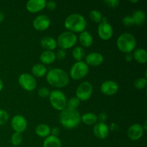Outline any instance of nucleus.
<instances>
[{
    "instance_id": "f257e3e1",
    "label": "nucleus",
    "mask_w": 147,
    "mask_h": 147,
    "mask_svg": "<svg viewBox=\"0 0 147 147\" xmlns=\"http://www.w3.org/2000/svg\"><path fill=\"white\" fill-rule=\"evenodd\" d=\"M46 80L51 86L60 88L68 85L70 78L64 70L56 67L47 72L46 74Z\"/></svg>"
},
{
    "instance_id": "f03ea898",
    "label": "nucleus",
    "mask_w": 147,
    "mask_h": 147,
    "mask_svg": "<svg viewBox=\"0 0 147 147\" xmlns=\"http://www.w3.org/2000/svg\"><path fill=\"white\" fill-rule=\"evenodd\" d=\"M60 122L62 126L67 129H75L81 122V116L77 109L65 108L60 115Z\"/></svg>"
},
{
    "instance_id": "7ed1b4c3",
    "label": "nucleus",
    "mask_w": 147,
    "mask_h": 147,
    "mask_svg": "<svg viewBox=\"0 0 147 147\" xmlns=\"http://www.w3.org/2000/svg\"><path fill=\"white\" fill-rule=\"evenodd\" d=\"M65 27L72 32H82L87 27V22L83 15L78 13L70 14L64 22Z\"/></svg>"
},
{
    "instance_id": "20e7f679",
    "label": "nucleus",
    "mask_w": 147,
    "mask_h": 147,
    "mask_svg": "<svg viewBox=\"0 0 147 147\" xmlns=\"http://www.w3.org/2000/svg\"><path fill=\"white\" fill-rule=\"evenodd\" d=\"M116 45L119 50L124 53H132L136 48V37L131 33L125 32L121 34L117 39Z\"/></svg>"
},
{
    "instance_id": "39448f33",
    "label": "nucleus",
    "mask_w": 147,
    "mask_h": 147,
    "mask_svg": "<svg viewBox=\"0 0 147 147\" xmlns=\"http://www.w3.org/2000/svg\"><path fill=\"white\" fill-rule=\"evenodd\" d=\"M57 45L62 50H67L76 45L78 37L75 33L70 31L63 32L57 39Z\"/></svg>"
},
{
    "instance_id": "423d86ee",
    "label": "nucleus",
    "mask_w": 147,
    "mask_h": 147,
    "mask_svg": "<svg viewBox=\"0 0 147 147\" xmlns=\"http://www.w3.org/2000/svg\"><path fill=\"white\" fill-rule=\"evenodd\" d=\"M50 102L55 110L62 111L67 106V98L65 93L60 90H54L50 92Z\"/></svg>"
},
{
    "instance_id": "0eeeda50",
    "label": "nucleus",
    "mask_w": 147,
    "mask_h": 147,
    "mask_svg": "<svg viewBox=\"0 0 147 147\" xmlns=\"http://www.w3.org/2000/svg\"><path fill=\"white\" fill-rule=\"evenodd\" d=\"M89 66L84 61H78L73 65L70 70V76L73 80H80L88 75Z\"/></svg>"
},
{
    "instance_id": "6e6552de",
    "label": "nucleus",
    "mask_w": 147,
    "mask_h": 147,
    "mask_svg": "<svg viewBox=\"0 0 147 147\" xmlns=\"http://www.w3.org/2000/svg\"><path fill=\"white\" fill-rule=\"evenodd\" d=\"M93 93V86L90 82H82L76 90V97L79 100L86 101L90 99Z\"/></svg>"
},
{
    "instance_id": "1a4fd4ad",
    "label": "nucleus",
    "mask_w": 147,
    "mask_h": 147,
    "mask_svg": "<svg viewBox=\"0 0 147 147\" xmlns=\"http://www.w3.org/2000/svg\"><path fill=\"white\" fill-rule=\"evenodd\" d=\"M20 86L27 91H32L37 87V81L32 75L29 73H22L18 79Z\"/></svg>"
},
{
    "instance_id": "9d476101",
    "label": "nucleus",
    "mask_w": 147,
    "mask_h": 147,
    "mask_svg": "<svg viewBox=\"0 0 147 147\" xmlns=\"http://www.w3.org/2000/svg\"><path fill=\"white\" fill-rule=\"evenodd\" d=\"M98 34L103 40H109L113 34V29L111 24L109 23L106 18L102 19V22L99 23L98 27Z\"/></svg>"
},
{
    "instance_id": "9b49d317",
    "label": "nucleus",
    "mask_w": 147,
    "mask_h": 147,
    "mask_svg": "<svg viewBox=\"0 0 147 147\" xmlns=\"http://www.w3.org/2000/svg\"><path fill=\"white\" fill-rule=\"evenodd\" d=\"M11 126L14 131L22 134L27 128V119L22 115H16L11 119Z\"/></svg>"
},
{
    "instance_id": "f8f14e48",
    "label": "nucleus",
    "mask_w": 147,
    "mask_h": 147,
    "mask_svg": "<svg viewBox=\"0 0 147 147\" xmlns=\"http://www.w3.org/2000/svg\"><path fill=\"white\" fill-rule=\"evenodd\" d=\"M33 27L38 31H45L50 27L51 21L48 16L40 14L36 17L33 21Z\"/></svg>"
},
{
    "instance_id": "ddd939ff",
    "label": "nucleus",
    "mask_w": 147,
    "mask_h": 147,
    "mask_svg": "<svg viewBox=\"0 0 147 147\" xmlns=\"http://www.w3.org/2000/svg\"><path fill=\"white\" fill-rule=\"evenodd\" d=\"M144 130L142 125L139 123H134L127 131V136L131 140L137 141L139 140L143 136Z\"/></svg>"
},
{
    "instance_id": "4468645a",
    "label": "nucleus",
    "mask_w": 147,
    "mask_h": 147,
    "mask_svg": "<svg viewBox=\"0 0 147 147\" xmlns=\"http://www.w3.org/2000/svg\"><path fill=\"white\" fill-rule=\"evenodd\" d=\"M119 86L113 80H106L100 86V91L106 96H113L119 91Z\"/></svg>"
},
{
    "instance_id": "2eb2a0df",
    "label": "nucleus",
    "mask_w": 147,
    "mask_h": 147,
    "mask_svg": "<svg viewBox=\"0 0 147 147\" xmlns=\"http://www.w3.org/2000/svg\"><path fill=\"white\" fill-rule=\"evenodd\" d=\"M109 126L106 123L98 122L93 126V134L99 139H105L109 134Z\"/></svg>"
},
{
    "instance_id": "dca6fc26",
    "label": "nucleus",
    "mask_w": 147,
    "mask_h": 147,
    "mask_svg": "<svg viewBox=\"0 0 147 147\" xmlns=\"http://www.w3.org/2000/svg\"><path fill=\"white\" fill-rule=\"evenodd\" d=\"M45 0H30L26 4V9L30 13H37L46 7Z\"/></svg>"
},
{
    "instance_id": "f3484780",
    "label": "nucleus",
    "mask_w": 147,
    "mask_h": 147,
    "mask_svg": "<svg viewBox=\"0 0 147 147\" xmlns=\"http://www.w3.org/2000/svg\"><path fill=\"white\" fill-rule=\"evenodd\" d=\"M103 60H104V57L103 55H101V53L94 52V53H89L86 56L85 63L88 66H98L103 63Z\"/></svg>"
},
{
    "instance_id": "a211bd4d",
    "label": "nucleus",
    "mask_w": 147,
    "mask_h": 147,
    "mask_svg": "<svg viewBox=\"0 0 147 147\" xmlns=\"http://www.w3.org/2000/svg\"><path fill=\"white\" fill-rule=\"evenodd\" d=\"M40 45L42 48L45 49V50H50V51H53V50H55L57 46L55 39L50 36L43 37L40 40Z\"/></svg>"
},
{
    "instance_id": "6ab92c4d",
    "label": "nucleus",
    "mask_w": 147,
    "mask_h": 147,
    "mask_svg": "<svg viewBox=\"0 0 147 147\" xmlns=\"http://www.w3.org/2000/svg\"><path fill=\"white\" fill-rule=\"evenodd\" d=\"M40 60L43 65H49L54 63L56 60V55L53 51L45 50L41 53Z\"/></svg>"
},
{
    "instance_id": "aec40b11",
    "label": "nucleus",
    "mask_w": 147,
    "mask_h": 147,
    "mask_svg": "<svg viewBox=\"0 0 147 147\" xmlns=\"http://www.w3.org/2000/svg\"><path fill=\"white\" fill-rule=\"evenodd\" d=\"M79 42L82 47H89L93 45V38L89 32L83 31L79 35Z\"/></svg>"
},
{
    "instance_id": "412c9836",
    "label": "nucleus",
    "mask_w": 147,
    "mask_h": 147,
    "mask_svg": "<svg viewBox=\"0 0 147 147\" xmlns=\"http://www.w3.org/2000/svg\"><path fill=\"white\" fill-rule=\"evenodd\" d=\"M133 57L137 63L144 64L147 62L146 50L143 48H138L134 50Z\"/></svg>"
},
{
    "instance_id": "4be33fe9",
    "label": "nucleus",
    "mask_w": 147,
    "mask_h": 147,
    "mask_svg": "<svg viewBox=\"0 0 147 147\" xmlns=\"http://www.w3.org/2000/svg\"><path fill=\"white\" fill-rule=\"evenodd\" d=\"M43 147H62L61 141L57 136L50 135L45 139Z\"/></svg>"
},
{
    "instance_id": "5701e85b",
    "label": "nucleus",
    "mask_w": 147,
    "mask_h": 147,
    "mask_svg": "<svg viewBox=\"0 0 147 147\" xmlns=\"http://www.w3.org/2000/svg\"><path fill=\"white\" fill-rule=\"evenodd\" d=\"M47 73V67L41 63H37L34 65L32 67V73L33 76L37 78H42L46 76Z\"/></svg>"
},
{
    "instance_id": "b1692460",
    "label": "nucleus",
    "mask_w": 147,
    "mask_h": 147,
    "mask_svg": "<svg viewBox=\"0 0 147 147\" xmlns=\"http://www.w3.org/2000/svg\"><path fill=\"white\" fill-rule=\"evenodd\" d=\"M51 129L50 126L45 123L37 125L35 129V134L38 136L42 138H46L50 135Z\"/></svg>"
},
{
    "instance_id": "393cba45",
    "label": "nucleus",
    "mask_w": 147,
    "mask_h": 147,
    "mask_svg": "<svg viewBox=\"0 0 147 147\" xmlns=\"http://www.w3.org/2000/svg\"><path fill=\"white\" fill-rule=\"evenodd\" d=\"M81 122L88 126H93L98 123V116L94 113L88 112L81 116Z\"/></svg>"
},
{
    "instance_id": "a878e982",
    "label": "nucleus",
    "mask_w": 147,
    "mask_h": 147,
    "mask_svg": "<svg viewBox=\"0 0 147 147\" xmlns=\"http://www.w3.org/2000/svg\"><path fill=\"white\" fill-rule=\"evenodd\" d=\"M134 24L136 25H142L146 21V13L143 10H136L131 16Z\"/></svg>"
},
{
    "instance_id": "bb28decb",
    "label": "nucleus",
    "mask_w": 147,
    "mask_h": 147,
    "mask_svg": "<svg viewBox=\"0 0 147 147\" xmlns=\"http://www.w3.org/2000/svg\"><path fill=\"white\" fill-rule=\"evenodd\" d=\"M73 57L74 59L78 61H82L83 57H85V50L83 47L81 46H77L73 50Z\"/></svg>"
},
{
    "instance_id": "cd10ccee",
    "label": "nucleus",
    "mask_w": 147,
    "mask_h": 147,
    "mask_svg": "<svg viewBox=\"0 0 147 147\" xmlns=\"http://www.w3.org/2000/svg\"><path fill=\"white\" fill-rule=\"evenodd\" d=\"M89 16H90V20L93 22H94L100 23L102 22L103 16H102V14L100 13V11H98V10L93 9L92 11H90Z\"/></svg>"
},
{
    "instance_id": "c85d7f7f",
    "label": "nucleus",
    "mask_w": 147,
    "mask_h": 147,
    "mask_svg": "<svg viewBox=\"0 0 147 147\" xmlns=\"http://www.w3.org/2000/svg\"><path fill=\"white\" fill-rule=\"evenodd\" d=\"M11 143L13 146H18L22 142V134L17 133V132H14L11 136Z\"/></svg>"
},
{
    "instance_id": "c756f323",
    "label": "nucleus",
    "mask_w": 147,
    "mask_h": 147,
    "mask_svg": "<svg viewBox=\"0 0 147 147\" xmlns=\"http://www.w3.org/2000/svg\"><path fill=\"white\" fill-rule=\"evenodd\" d=\"M80 100L76 97L70 98L68 100H67V106L66 108H68L70 109H77L80 105Z\"/></svg>"
},
{
    "instance_id": "7c9ffc66",
    "label": "nucleus",
    "mask_w": 147,
    "mask_h": 147,
    "mask_svg": "<svg viewBox=\"0 0 147 147\" xmlns=\"http://www.w3.org/2000/svg\"><path fill=\"white\" fill-rule=\"evenodd\" d=\"M147 83V80L146 78H139L136 79L134 82V87L136 89L139 90H142L146 88Z\"/></svg>"
},
{
    "instance_id": "2f4dec72",
    "label": "nucleus",
    "mask_w": 147,
    "mask_h": 147,
    "mask_svg": "<svg viewBox=\"0 0 147 147\" xmlns=\"http://www.w3.org/2000/svg\"><path fill=\"white\" fill-rule=\"evenodd\" d=\"M9 120V114L6 111L0 109V126L4 125Z\"/></svg>"
},
{
    "instance_id": "473e14b6",
    "label": "nucleus",
    "mask_w": 147,
    "mask_h": 147,
    "mask_svg": "<svg viewBox=\"0 0 147 147\" xmlns=\"http://www.w3.org/2000/svg\"><path fill=\"white\" fill-rule=\"evenodd\" d=\"M50 91L46 87H42L40 88L38 90V92H37V94L41 98H47L49 97L50 96Z\"/></svg>"
},
{
    "instance_id": "72a5a7b5",
    "label": "nucleus",
    "mask_w": 147,
    "mask_h": 147,
    "mask_svg": "<svg viewBox=\"0 0 147 147\" xmlns=\"http://www.w3.org/2000/svg\"><path fill=\"white\" fill-rule=\"evenodd\" d=\"M122 23L123 24V25L126 26V27H131L134 24V21L133 19H132L131 16H125L124 17L122 20Z\"/></svg>"
},
{
    "instance_id": "f704fd0d",
    "label": "nucleus",
    "mask_w": 147,
    "mask_h": 147,
    "mask_svg": "<svg viewBox=\"0 0 147 147\" xmlns=\"http://www.w3.org/2000/svg\"><path fill=\"white\" fill-rule=\"evenodd\" d=\"M104 3L111 8H116L119 5L120 1L119 0H107V1H104Z\"/></svg>"
},
{
    "instance_id": "c9c22d12",
    "label": "nucleus",
    "mask_w": 147,
    "mask_h": 147,
    "mask_svg": "<svg viewBox=\"0 0 147 147\" xmlns=\"http://www.w3.org/2000/svg\"><path fill=\"white\" fill-rule=\"evenodd\" d=\"M56 59H58L60 60H64L66 57V55H67V53H66L65 50H62V49H60V50H57V53H56Z\"/></svg>"
},
{
    "instance_id": "e433bc0d",
    "label": "nucleus",
    "mask_w": 147,
    "mask_h": 147,
    "mask_svg": "<svg viewBox=\"0 0 147 147\" xmlns=\"http://www.w3.org/2000/svg\"><path fill=\"white\" fill-rule=\"evenodd\" d=\"M46 7L50 10L55 9L57 7V4L54 1H49L46 2Z\"/></svg>"
},
{
    "instance_id": "4c0bfd02",
    "label": "nucleus",
    "mask_w": 147,
    "mask_h": 147,
    "mask_svg": "<svg viewBox=\"0 0 147 147\" xmlns=\"http://www.w3.org/2000/svg\"><path fill=\"white\" fill-rule=\"evenodd\" d=\"M107 114L104 112H102L98 116V121H99L100 122H103V123H105L106 120H107Z\"/></svg>"
},
{
    "instance_id": "58836bf2",
    "label": "nucleus",
    "mask_w": 147,
    "mask_h": 147,
    "mask_svg": "<svg viewBox=\"0 0 147 147\" xmlns=\"http://www.w3.org/2000/svg\"><path fill=\"white\" fill-rule=\"evenodd\" d=\"M59 132H60V129H59V128L54 127L51 129V132H50V134H52L53 136H57V135L59 134Z\"/></svg>"
},
{
    "instance_id": "ea45409f",
    "label": "nucleus",
    "mask_w": 147,
    "mask_h": 147,
    "mask_svg": "<svg viewBox=\"0 0 147 147\" xmlns=\"http://www.w3.org/2000/svg\"><path fill=\"white\" fill-rule=\"evenodd\" d=\"M133 59L134 57H133V54H132V53H126V56H125V60H126V61L130 62Z\"/></svg>"
},
{
    "instance_id": "a19ab883",
    "label": "nucleus",
    "mask_w": 147,
    "mask_h": 147,
    "mask_svg": "<svg viewBox=\"0 0 147 147\" xmlns=\"http://www.w3.org/2000/svg\"><path fill=\"white\" fill-rule=\"evenodd\" d=\"M111 129L112 131L116 130V129H118V126L116 123H111Z\"/></svg>"
},
{
    "instance_id": "79ce46f5",
    "label": "nucleus",
    "mask_w": 147,
    "mask_h": 147,
    "mask_svg": "<svg viewBox=\"0 0 147 147\" xmlns=\"http://www.w3.org/2000/svg\"><path fill=\"white\" fill-rule=\"evenodd\" d=\"M4 18H5V17H4V13L1 11H0V22H2L4 20Z\"/></svg>"
},
{
    "instance_id": "37998d69",
    "label": "nucleus",
    "mask_w": 147,
    "mask_h": 147,
    "mask_svg": "<svg viewBox=\"0 0 147 147\" xmlns=\"http://www.w3.org/2000/svg\"><path fill=\"white\" fill-rule=\"evenodd\" d=\"M4 88V83H3V81L1 80V79L0 78V92L1 91V90L3 89Z\"/></svg>"
}]
</instances>
